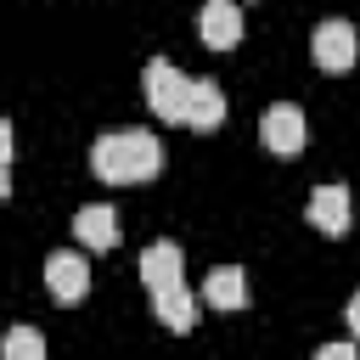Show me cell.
I'll return each instance as SVG.
<instances>
[{"label": "cell", "instance_id": "13", "mask_svg": "<svg viewBox=\"0 0 360 360\" xmlns=\"http://www.w3.org/2000/svg\"><path fill=\"white\" fill-rule=\"evenodd\" d=\"M0 349H6V360H45V338L34 326H11Z\"/></svg>", "mask_w": 360, "mask_h": 360}, {"label": "cell", "instance_id": "17", "mask_svg": "<svg viewBox=\"0 0 360 360\" xmlns=\"http://www.w3.org/2000/svg\"><path fill=\"white\" fill-rule=\"evenodd\" d=\"M11 197V163H0V202Z\"/></svg>", "mask_w": 360, "mask_h": 360}, {"label": "cell", "instance_id": "3", "mask_svg": "<svg viewBox=\"0 0 360 360\" xmlns=\"http://www.w3.org/2000/svg\"><path fill=\"white\" fill-rule=\"evenodd\" d=\"M309 51H315V68H326V73H349V68L360 62V34H354L343 17H326V22L315 28Z\"/></svg>", "mask_w": 360, "mask_h": 360}, {"label": "cell", "instance_id": "8", "mask_svg": "<svg viewBox=\"0 0 360 360\" xmlns=\"http://www.w3.org/2000/svg\"><path fill=\"white\" fill-rule=\"evenodd\" d=\"M309 225L321 236H343L349 231V191L343 186H315L309 191Z\"/></svg>", "mask_w": 360, "mask_h": 360}, {"label": "cell", "instance_id": "14", "mask_svg": "<svg viewBox=\"0 0 360 360\" xmlns=\"http://www.w3.org/2000/svg\"><path fill=\"white\" fill-rule=\"evenodd\" d=\"M354 354V343H321L315 349V360H349Z\"/></svg>", "mask_w": 360, "mask_h": 360}, {"label": "cell", "instance_id": "4", "mask_svg": "<svg viewBox=\"0 0 360 360\" xmlns=\"http://www.w3.org/2000/svg\"><path fill=\"white\" fill-rule=\"evenodd\" d=\"M259 141H264V152H276V158L304 152V112H298L292 101L264 107V118H259Z\"/></svg>", "mask_w": 360, "mask_h": 360}, {"label": "cell", "instance_id": "15", "mask_svg": "<svg viewBox=\"0 0 360 360\" xmlns=\"http://www.w3.org/2000/svg\"><path fill=\"white\" fill-rule=\"evenodd\" d=\"M0 163H11V124L0 118Z\"/></svg>", "mask_w": 360, "mask_h": 360}, {"label": "cell", "instance_id": "11", "mask_svg": "<svg viewBox=\"0 0 360 360\" xmlns=\"http://www.w3.org/2000/svg\"><path fill=\"white\" fill-rule=\"evenodd\" d=\"M141 281H146V287L186 281V259H180V248H174V242H152V248L141 253Z\"/></svg>", "mask_w": 360, "mask_h": 360}, {"label": "cell", "instance_id": "10", "mask_svg": "<svg viewBox=\"0 0 360 360\" xmlns=\"http://www.w3.org/2000/svg\"><path fill=\"white\" fill-rule=\"evenodd\" d=\"M73 236H79L84 248H96V253H101V248H112V242H118V214H112L107 202H84V208L73 214Z\"/></svg>", "mask_w": 360, "mask_h": 360}, {"label": "cell", "instance_id": "12", "mask_svg": "<svg viewBox=\"0 0 360 360\" xmlns=\"http://www.w3.org/2000/svg\"><path fill=\"white\" fill-rule=\"evenodd\" d=\"M202 298L214 304V309H242L248 304V276L236 270V264H219V270H208V281H202Z\"/></svg>", "mask_w": 360, "mask_h": 360}, {"label": "cell", "instance_id": "2", "mask_svg": "<svg viewBox=\"0 0 360 360\" xmlns=\"http://www.w3.org/2000/svg\"><path fill=\"white\" fill-rule=\"evenodd\" d=\"M186 96H191V79H186L174 62L152 56V62H146V107H152L163 124H186Z\"/></svg>", "mask_w": 360, "mask_h": 360}, {"label": "cell", "instance_id": "6", "mask_svg": "<svg viewBox=\"0 0 360 360\" xmlns=\"http://www.w3.org/2000/svg\"><path fill=\"white\" fill-rule=\"evenodd\" d=\"M45 287H51L56 304H79L90 292V264L79 253H51L45 259Z\"/></svg>", "mask_w": 360, "mask_h": 360}, {"label": "cell", "instance_id": "16", "mask_svg": "<svg viewBox=\"0 0 360 360\" xmlns=\"http://www.w3.org/2000/svg\"><path fill=\"white\" fill-rule=\"evenodd\" d=\"M349 332H354V338H360V292H354V298H349Z\"/></svg>", "mask_w": 360, "mask_h": 360}, {"label": "cell", "instance_id": "5", "mask_svg": "<svg viewBox=\"0 0 360 360\" xmlns=\"http://www.w3.org/2000/svg\"><path fill=\"white\" fill-rule=\"evenodd\" d=\"M197 34L208 51H236L242 45V6L236 0H208L197 17Z\"/></svg>", "mask_w": 360, "mask_h": 360}, {"label": "cell", "instance_id": "7", "mask_svg": "<svg viewBox=\"0 0 360 360\" xmlns=\"http://www.w3.org/2000/svg\"><path fill=\"white\" fill-rule=\"evenodd\" d=\"M219 124H225V90H219L214 79H191V96H186V129L208 135V129H219Z\"/></svg>", "mask_w": 360, "mask_h": 360}, {"label": "cell", "instance_id": "1", "mask_svg": "<svg viewBox=\"0 0 360 360\" xmlns=\"http://www.w3.org/2000/svg\"><path fill=\"white\" fill-rule=\"evenodd\" d=\"M90 169L107 186H146L163 169V146H158L152 129H107L90 146Z\"/></svg>", "mask_w": 360, "mask_h": 360}, {"label": "cell", "instance_id": "9", "mask_svg": "<svg viewBox=\"0 0 360 360\" xmlns=\"http://www.w3.org/2000/svg\"><path fill=\"white\" fill-rule=\"evenodd\" d=\"M152 315H158L169 332H191V326H197V298L186 292V281L152 287Z\"/></svg>", "mask_w": 360, "mask_h": 360}]
</instances>
